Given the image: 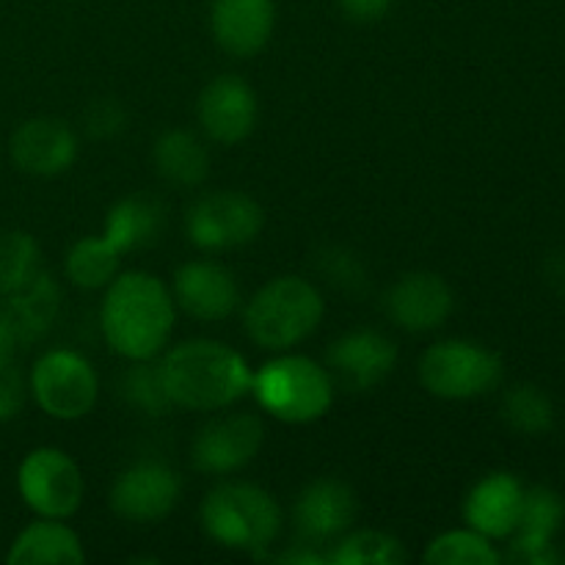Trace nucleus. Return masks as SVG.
Masks as SVG:
<instances>
[{"mask_svg":"<svg viewBox=\"0 0 565 565\" xmlns=\"http://www.w3.org/2000/svg\"><path fill=\"white\" fill-rule=\"evenodd\" d=\"M177 303L169 287L152 274L127 270L105 287L103 334L119 356L149 362L158 356L174 331Z\"/></svg>","mask_w":565,"mask_h":565,"instance_id":"f257e3e1","label":"nucleus"},{"mask_svg":"<svg viewBox=\"0 0 565 565\" xmlns=\"http://www.w3.org/2000/svg\"><path fill=\"white\" fill-rule=\"evenodd\" d=\"M152 160L158 174L177 188H196L210 174V152L193 132L169 130L154 141Z\"/></svg>","mask_w":565,"mask_h":565,"instance_id":"4be33fe9","label":"nucleus"},{"mask_svg":"<svg viewBox=\"0 0 565 565\" xmlns=\"http://www.w3.org/2000/svg\"><path fill=\"white\" fill-rule=\"evenodd\" d=\"M163 226L166 207L160 204V199L149 196V193H136V196L121 199L110 210L103 235L119 252H138V248H147L152 243H158Z\"/></svg>","mask_w":565,"mask_h":565,"instance_id":"412c9836","label":"nucleus"},{"mask_svg":"<svg viewBox=\"0 0 565 565\" xmlns=\"http://www.w3.org/2000/svg\"><path fill=\"white\" fill-rule=\"evenodd\" d=\"M452 307H456L452 290L439 274L430 270L401 276L384 298V309L392 323L412 334L439 329L452 315Z\"/></svg>","mask_w":565,"mask_h":565,"instance_id":"4468645a","label":"nucleus"},{"mask_svg":"<svg viewBox=\"0 0 565 565\" xmlns=\"http://www.w3.org/2000/svg\"><path fill=\"white\" fill-rule=\"evenodd\" d=\"M561 561H563V563H565V555H563V557H561Z\"/></svg>","mask_w":565,"mask_h":565,"instance_id":"4c0bfd02","label":"nucleus"},{"mask_svg":"<svg viewBox=\"0 0 565 565\" xmlns=\"http://www.w3.org/2000/svg\"><path fill=\"white\" fill-rule=\"evenodd\" d=\"M326 301L312 281L276 276L246 303L243 323L248 337L268 351H290L320 326Z\"/></svg>","mask_w":565,"mask_h":565,"instance_id":"20e7f679","label":"nucleus"},{"mask_svg":"<svg viewBox=\"0 0 565 565\" xmlns=\"http://www.w3.org/2000/svg\"><path fill=\"white\" fill-rule=\"evenodd\" d=\"M252 392L270 417L307 425L323 417L334 401V379L309 356H279L252 375Z\"/></svg>","mask_w":565,"mask_h":565,"instance_id":"39448f33","label":"nucleus"},{"mask_svg":"<svg viewBox=\"0 0 565 565\" xmlns=\"http://www.w3.org/2000/svg\"><path fill=\"white\" fill-rule=\"evenodd\" d=\"M17 345H20V334H17L9 312L0 309V362H14Z\"/></svg>","mask_w":565,"mask_h":565,"instance_id":"c9c22d12","label":"nucleus"},{"mask_svg":"<svg viewBox=\"0 0 565 565\" xmlns=\"http://www.w3.org/2000/svg\"><path fill=\"white\" fill-rule=\"evenodd\" d=\"M83 125L92 138H114L125 130L127 114L116 99H94L83 114Z\"/></svg>","mask_w":565,"mask_h":565,"instance_id":"2f4dec72","label":"nucleus"},{"mask_svg":"<svg viewBox=\"0 0 565 565\" xmlns=\"http://www.w3.org/2000/svg\"><path fill=\"white\" fill-rule=\"evenodd\" d=\"M39 248L25 232H0V296H11L39 274Z\"/></svg>","mask_w":565,"mask_h":565,"instance_id":"c85d7f7f","label":"nucleus"},{"mask_svg":"<svg viewBox=\"0 0 565 565\" xmlns=\"http://www.w3.org/2000/svg\"><path fill=\"white\" fill-rule=\"evenodd\" d=\"M17 489L25 505L42 519L75 516L83 502V475L77 463L58 447H36L17 472Z\"/></svg>","mask_w":565,"mask_h":565,"instance_id":"6e6552de","label":"nucleus"},{"mask_svg":"<svg viewBox=\"0 0 565 565\" xmlns=\"http://www.w3.org/2000/svg\"><path fill=\"white\" fill-rule=\"evenodd\" d=\"M25 381L14 362H0V423L17 417L25 403Z\"/></svg>","mask_w":565,"mask_h":565,"instance_id":"473e14b6","label":"nucleus"},{"mask_svg":"<svg viewBox=\"0 0 565 565\" xmlns=\"http://www.w3.org/2000/svg\"><path fill=\"white\" fill-rule=\"evenodd\" d=\"M86 561L81 539L64 519H42L28 524L11 544L9 565H77Z\"/></svg>","mask_w":565,"mask_h":565,"instance_id":"aec40b11","label":"nucleus"},{"mask_svg":"<svg viewBox=\"0 0 565 565\" xmlns=\"http://www.w3.org/2000/svg\"><path fill=\"white\" fill-rule=\"evenodd\" d=\"M182 497V480L160 461H138L116 478L110 508L116 516L136 524H152L169 516Z\"/></svg>","mask_w":565,"mask_h":565,"instance_id":"9b49d317","label":"nucleus"},{"mask_svg":"<svg viewBox=\"0 0 565 565\" xmlns=\"http://www.w3.org/2000/svg\"><path fill=\"white\" fill-rule=\"evenodd\" d=\"M274 0H213L210 28L224 53L235 58H252L274 36Z\"/></svg>","mask_w":565,"mask_h":565,"instance_id":"a211bd4d","label":"nucleus"},{"mask_svg":"<svg viewBox=\"0 0 565 565\" xmlns=\"http://www.w3.org/2000/svg\"><path fill=\"white\" fill-rule=\"evenodd\" d=\"M505 561L522 563V565H550L561 561V555L555 552L552 541H533V539H522V535H516L511 550H508Z\"/></svg>","mask_w":565,"mask_h":565,"instance_id":"72a5a7b5","label":"nucleus"},{"mask_svg":"<svg viewBox=\"0 0 565 565\" xmlns=\"http://www.w3.org/2000/svg\"><path fill=\"white\" fill-rule=\"evenodd\" d=\"M55 309H58V287L44 270H39L28 285L6 296V312L14 323L20 342L36 340L53 323Z\"/></svg>","mask_w":565,"mask_h":565,"instance_id":"5701e85b","label":"nucleus"},{"mask_svg":"<svg viewBox=\"0 0 565 565\" xmlns=\"http://www.w3.org/2000/svg\"><path fill=\"white\" fill-rule=\"evenodd\" d=\"M33 401L47 417L72 423L86 417L99 395V381L88 359L75 351H47L36 359L28 379Z\"/></svg>","mask_w":565,"mask_h":565,"instance_id":"0eeeda50","label":"nucleus"},{"mask_svg":"<svg viewBox=\"0 0 565 565\" xmlns=\"http://www.w3.org/2000/svg\"><path fill=\"white\" fill-rule=\"evenodd\" d=\"M565 505L561 494H555L546 486H535V489H524L522 513H519L516 535L533 541H552L557 530L563 527Z\"/></svg>","mask_w":565,"mask_h":565,"instance_id":"cd10ccee","label":"nucleus"},{"mask_svg":"<svg viewBox=\"0 0 565 565\" xmlns=\"http://www.w3.org/2000/svg\"><path fill=\"white\" fill-rule=\"evenodd\" d=\"M419 381L441 401H469L500 386L502 359L478 342H436L419 359Z\"/></svg>","mask_w":565,"mask_h":565,"instance_id":"423d86ee","label":"nucleus"},{"mask_svg":"<svg viewBox=\"0 0 565 565\" xmlns=\"http://www.w3.org/2000/svg\"><path fill=\"white\" fill-rule=\"evenodd\" d=\"M174 303L191 318L215 323L226 320L241 303L237 281L224 265L193 259L174 274Z\"/></svg>","mask_w":565,"mask_h":565,"instance_id":"f3484780","label":"nucleus"},{"mask_svg":"<svg viewBox=\"0 0 565 565\" xmlns=\"http://www.w3.org/2000/svg\"><path fill=\"white\" fill-rule=\"evenodd\" d=\"M265 441V425L257 414L235 412L213 419L199 430L191 461L204 475H232L254 461Z\"/></svg>","mask_w":565,"mask_h":565,"instance_id":"9d476101","label":"nucleus"},{"mask_svg":"<svg viewBox=\"0 0 565 565\" xmlns=\"http://www.w3.org/2000/svg\"><path fill=\"white\" fill-rule=\"evenodd\" d=\"M524 486L513 475L494 472L480 480L463 502V516L486 539H508L516 533L522 513Z\"/></svg>","mask_w":565,"mask_h":565,"instance_id":"6ab92c4d","label":"nucleus"},{"mask_svg":"<svg viewBox=\"0 0 565 565\" xmlns=\"http://www.w3.org/2000/svg\"><path fill=\"white\" fill-rule=\"evenodd\" d=\"M11 160L31 177L64 174L77 158V138L70 125L50 116L22 121L9 141Z\"/></svg>","mask_w":565,"mask_h":565,"instance_id":"dca6fc26","label":"nucleus"},{"mask_svg":"<svg viewBox=\"0 0 565 565\" xmlns=\"http://www.w3.org/2000/svg\"><path fill=\"white\" fill-rule=\"evenodd\" d=\"M359 513L356 491L337 478H318L296 497L292 522L303 544H329L353 527Z\"/></svg>","mask_w":565,"mask_h":565,"instance_id":"ddd939ff","label":"nucleus"},{"mask_svg":"<svg viewBox=\"0 0 565 565\" xmlns=\"http://www.w3.org/2000/svg\"><path fill=\"white\" fill-rule=\"evenodd\" d=\"M502 419L524 436H544L552 428V401L535 384H516L502 397Z\"/></svg>","mask_w":565,"mask_h":565,"instance_id":"a878e982","label":"nucleus"},{"mask_svg":"<svg viewBox=\"0 0 565 565\" xmlns=\"http://www.w3.org/2000/svg\"><path fill=\"white\" fill-rule=\"evenodd\" d=\"M171 406L221 412L252 390V370L235 348L215 340H188L160 362Z\"/></svg>","mask_w":565,"mask_h":565,"instance_id":"f03ea898","label":"nucleus"},{"mask_svg":"<svg viewBox=\"0 0 565 565\" xmlns=\"http://www.w3.org/2000/svg\"><path fill=\"white\" fill-rule=\"evenodd\" d=\"M342 14L353 22H379L395 0H337Z\"/></svg>","mask_w":565,"mask_h":565,"instance_id":"f704fd0d","label":"nucleus"},{"mask_svg":"<svg viewBox=\"0 0 565 565\" xmlns=\"http://www.w3.org/2000/svg\"><path fill=\"white\" fill-rule=\"evenodd\" d=\"M544 276L546 281H550L552 290L565 298V252L550 254V259H546L544 265Z\"/></svg>","mask_w":565,"mask_h":565,"instance_id":"e433bc0d","label":"nucleus"},{"mask_svg":"<svg viewBox=\"0 0 565 565\" xmlns=\"http://www.w3.org/2000/svg\"><path fill=\"white\" fill-rule=\"evenodd\" d=\"M196 114L199 125L207 132L210 141L232 147V143L246 141L254 132L259 116V103L254 88L243 77L221 75L213 77L202 88Z\"/></svg>","mask_w":565,"mask_h":565,"instance_id":"f8f14e48","label":"nucleus"},{"mask_svg":"<svg viewBox=\"0 0 565 565\" xmlns=\"http://www.w3.org/2000/svg\"><path fill=\"white\" fill-rule=\"evenodd\" d=\"M397 364V345L381 331H348L329 348L334 379L351 392H367L384 384Z\"/></svg>","mask_w":565,"mask_h":565,"instance_id":"2eb2a0df","label":"nucleus"},{"mask_svg":"<svg viewBox=\"0 0 565 565\" xmlns=\"http://www.w3.org/2000/svg\"><path fill=\"white\" fill-rule=\"evenodd\" d=\"M425 563L430 565H497L502 561L491 539L480 535L478 530H450L439 535L425 550Z\"/></svg>","mask_w":565,"mask_h":565,"instance_id":"bb28decb","label":"nucleus"},{"mask_svg":"<svg viewBox=\"0 0 565 565\" xmlns=\"http://www.w3.org/2000/svg\"><path fill=\"white\" fill-rule=\"evenodd\" d=\"M121 252L105 235L83 237L66 254V276L83 290H103L119 276Z\"/></svg>","mask_w":565,"mask_h":565,"instance_id":"b1692460","label":"nucleus"},{"mask_svg":"<svg viewBox=\"0 0 565 565\" xmlns=\"http://www.w3.org/2000/svg\"><path fill=\"white\" fill-rule=\"evenodd\" d=\"M121 390H125L127 401L136 403L147 414H166L171 408L163 375H160V364L136 362L121 379Z\"/></svg>","mask_w":565,"mask_h":565,"instance_id":"c756f323","label":"nucleus"},{"mask_svg":"<svg viewBox=\"0 0 565 565\" xmlns=\"http://www.w3.org/2000/svg\"><path fill=\"white\" fill-rule=\"evenodd\" d=\"M263 207L237 191L207 193L185 215L188 241L204 252L246 246L263 232Z\"/></svg>","mask_w":565,"mask_h":565,"instance_id":"1a4fd4ad","label":"nucleus"},{"mask_svg":"<svg viewBox=\"0 0 565 565\" xmlns=\"http://www.w3.org/2000/svg\"><path fill=\"white\" fill-rule=\"evenodd\" d=\"M318 270L329 285H334L340 292H348V296H362L367 290L364 265L345 248H326L318 257Z\"/></svg>","mask_w":565,"mask_h":565,"instance_id":"7c9ffc66","label":"nucleus"},{"mask_svg":"<svg viewBox=\"0 0 565 565\" xmlns=\"http://www.w3.org/2000/svg\"><path fill=\"white\" fill-rule=\"evenodd\" d=\"M202 527L224 550L265 557L279 539V502L259 486L221 483L204 497Z\"/></svg>","mask_w":565,"mask_h":565,"instance_id":"7ed1b4c3","label":"nucleus"},{"mask_svg":"<svg viewBox=\"0 0 565 565\" xmlns=\"http://www.w3.org/2000/svg\"><path fill=\"white\" fill-rule=\"evenodd\" d=\"M408 561V552L395 535L379 530H359L337 539L329 563L334 565H401Z\"/></svg>","mask_w":565,"mask_h":565,"instance_id":"393cba45","label":"nucleus"}]
</instances>
